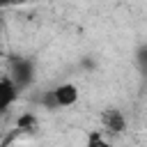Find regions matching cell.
<instances>
[{
    "instance_id": "1",
    "label": "cell",
    "mask_w": 147,
    "mask_h": 147,
    "mask_svg": "<svg viewBox=\"0 0 147 147\" xmlns=\"http://www.w3.org/2000/svg\"><path fill=\"white\" fill-rule=\"evenodd\" d=\"M80 92L74 83H60L55 87H51L48 92H44L41 96V106L46 110H55V108H71L78 101Z\"/></svg>"
},
{
    "instance_id": "2",
    "label": "cell",
    "mask_w": 147,
    "mask_h": 147,
    "mask_svg": "<svg viewBox=\"0 0 147 147\" xmlns=\"http://www.w3.org/2000/svg\"><path fill=\"white\" fill-rule=\"evenodd\" d=\"M7 76H9V78L16 83V87L23 92V90L30 87L32 80H34V64H32V60H28V57H11V64H9Z\"/></svg>"
},
{
    "instance_id": "3",
    "label": "cell",
    "mask_w": 147,
    "mask_h": 147,
    "mask_svg": "<svg viewBox=\"0 0 147 147\" xmlns=\"http://www.w3.org/2000/svg\"><path fill=\"white\" fill-rule=\"evenodd\" d=\"M99 119H101V129H103L106 133H110V136H119V133L126 131V117H124V113H122L119 108H115V106L101 110V117H99Z\"/></svg>"
},
{
    "instance_id": "4",
    "label": "cell",
    "mask_w": 147,
    "mask_h": 147,
    "mask_svg": "<svg viewBox=\"0 0 147 147\" xmlns=\"http://www.w3.org/2000/svg\"><path fill=\"white\" fill-rule=\"evenodd\" d=\"M18 94H21V90H18L16 83L5 74V76L0 78V113H7V110L18 101Z\"/></svg>"
},
{
    "instance_id": "5",
    "label": "cell",
    "mask_w": 147,
    "mask_h": 147,
    "mask_svg": "<svg viewBox=\"0 0 147 147\" xmlns=\"http://www.w3.org/2000/svg\"><path fill=\"white\" fill-rule=\"evenodd\" d=\"M85 147H115L103 133H90L85 140Z\"/></svg>"
},
{
    "instance_id": "6",
    "label": "cell",
    "mask_w": 147,
    "mask_h": 147,
    "mask_svg": "<svg viewBox=\"0 0 147 147\" xmlns=\"http://www.w3.org/2000/svg\"><path fill=\"white\" fill-rule=\"evenodd\" d=\"M16 126H18V131H34V129H37V117L30 115V113H25V115L18 117Z\"/></svg>"
},
{
    "instance_id": "7",
    "label": "cell",
    "mask_w": 147,
    "mask_h": 147,
    "mask_svg": "<svg viewBox=\"0 0 147 147\" xmlns=\"http://www.w3.org/2000/svg\"><path fill=\"white\" fill-rule=\"evenodd\" d=\"M136 60H138V64L147 71V44H145V46H140V48L136 51Z\"/></svg>"
}]
</instances>
